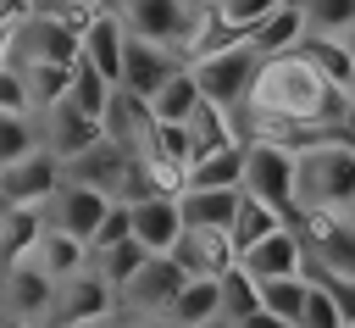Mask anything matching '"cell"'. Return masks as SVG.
<instances>
[{
    "label": "cell",
    "instance_id": "obj_1",
    "mask_svg": "<svg viewBox=\"0 0 355 328\" xmlns=\"http://www.w3.org/2000/svg\"><path fill=\"white\" fill-rule=\"evenodd\" d=\"M300 206L355 217V145H316L300 156Z\"/></svg>",
    "mask_w": 355,
    "mask_h": 328
},
{
    "label": "cell",
    "instance_id": "obj_2",
    "mask_svg": "<svg viewBox=\"0 0 355 328\" xmlns=\"http://www.w3.org/2000/svg\"><path fill=\"white\" fill-rule=\"evenodd\" d=\"M205 6L211 0H116L111 11H122L133 39L172 44L178 56H194V33L205 22Z\"/></svg>",
    "mask_w": 355,
    "mask_h": 328
},
{
    "label": "cell",
    "instance_id": "obj_3",
    "mask_svg": "<svg viewBox=\"0 0 355 328\" xmlns=\"http://www.w3.org/2000/svg\"><path fill=\"white\" fill-rule=\"evenodd\" d=\"M244 195L266 200L288 228H300V217H305V206H300V150H288V145H250Z\"/></svg>",
    "mask_w": 355,
    "mask_h": 328
},
{
    "label": "cell",
    "instance_id": "obj_4",
    "mask_svg": "<svg viewBox=\"0 0 355 328\" xmlns=\"http://www.w3.org/2000/svg\"><path fill=\"white\" fill-rule=\"evenodd\" d=\"M33 61H50V67H78L83 61V33L61 17H44L33 11L22 28L6 33V67H33Z\"/></svg>",
    "mask_w": 355,
    "mask_h": 328
},
{
    "label": "cell",
    "instance_id": "obj_5",
    "mask_svg": "<svg viewBox=\"0 0 355 328\" xmlns=\"http://www.w3.org/2000/svg\"><path fill=\"white\" fill-rule=\"evenodd\" d=\"M255 72H261V50L250 39H239L233 50H216V56H200L194 61V78H200V95L222 111H244L250 106V89H255Z\"/></svg>",
    "mask_w": 355,
    "mask_h": 328
},
{
    "label": "cell",
    "instance_id": "obj_6",
    "mask_svg": "<svg viewBox=\"0 0 355 328\" xmlns=\"http://www.w3.org/2000/svg\"><path fill=\"white\" fill-rule=\"evenodd\" d=\"M61 300V278L28 256V261H11L6 267V317L11 322H33V328H50V311Z\"/></svg>",
    "mask_w": 355,
    "mask_h": 328
},
{
    "label": "cell",
    "instance_id": "obj_7",
    "mask_svg": "<svg viewBox=\"0 0 355 328\" xmlns=\"http://www.w3.org/2000/svg\"><path fill=\"white\" fill-rule=\"evenodd\" d=\"M116 311H122V295L89 267V272H78V278L61 284V300H55V311H50V328H100V322L116 317Z\"/></svg>",
    "mask_w": 355,
    "mask_h": 328
},
{
    "label": "cell",
    "instance_id": "obj_8",
    "mask_svg": "<svg viewBox=\"0 0 355 328\" xmlns=\"http://www.w3.org/2000/svg\"><path fill=\"white\" fill-rule=\"evenodd\" d=\"M183 289H189V272H183L172 256H150L144 272L122 289V311H128V317H166Z\"/></svg>",
    "mask_w": 355,
    "mask_h": 328
},
{
    "label": "cell",
    "instance_id": "obj_9",
    "mask_svg": "<svg viewBox=\"0 0 355 328\" xmlns=\"http://www.w3.org/2000/svg\"><path fill=\"white\" fill-rule=\"evenodd\" d=\"M300 239L311 245V261L338 272V278H355V217H338V211H305L300 217Z\"/></svg>",
    "mask_w": 355,
    "mask_h": 328
},
{
    "label": "cell",
    "instance_id": "obj_10",
    "mask_svg": "<svg viewBox=\"0 0 355 328\" xmlns=\"http://www.w3.org/2000/svg\"><path fill=\"white\" fill-rule=\"evenodd\" d=\"M61 183H67V167H61V156H55L50 145L33 150L28 161H17V167L0 172V195H6V206H50V200L61 195Z\"/></svg>",
    "mask_w": 355,
    "mask_h": 328
},
{
    "label": "cell",
    "instance_id": "obj_11",
    "mask_svg": "<svg viewBox=\"0 0 355 328\" xmlns=\"http://www.w3.org/2000/svg\"><path fill=\"white\" fill-rule=\"evenodd\" d=\"M189 67V56H178L172 44H150V39H133L128 44V67H122V89L139 95V100H155L178 72Z\"/></svg>",
    "mask_w": 355,
    "mask_h": 328
},
{
    "label": "cell",
    "instance_id": "obj_12",
    "mask_svg": "<svg viewBox=\"0 0 355 328\" xmlns=\"http://www.w3.org/2000/svg\"><path fill=\"white\" fill-rule=\"evenodd\" d=\"M111 195L105 189H89V183H61V195L50 200V228H61V233H72V239H83V245H94V233H100V222L111 217Z\"/></svg>",
    "mask_w": 355,
    "mask_h": 328
},
{
    "label": "cell",
    "instance_id": "obj_13",
    "mask_svg": "<svg viewBox=\"0 0 355 328\" xmlns=\"http://www.w3.org/2000/svg\"><path fill=\"white\" fill-rule=\"evenodd\" d=\"M100 139H111V133H105V122H100V117H89V111H78L72 100H61V106H50V111H44V145L61 156V167H67V161H78V156H89Z\"/></svg>",
    "mask_w": 355,
    "mask_h": 328
},
{
    "label": "cell",
    "instance_id": "obj_14",
    "mask_svg": "<svg viewBox=\"0 0 355 328\" xmlns=\"http://www.w3.org/2000/svg\"><path fill=\"white\" fill-rule=\"evenodd\" d=\"M172 261L189 272V278H227L239 267V245L222 233V228H189L172 250Z\"/></svg>",
    "mask_w": 355,
    "mask_h": 328
},
{
    "label": "cell",
    "instance_id": "obj_15",
    "mask_svg": "<svg viewBox=\"0 0 355 328\" xmlns=\"http://www.w3.org/2000/svg\"><path fill=\"white\" fill-rule=\"evenodd\" d=\"M183 233H189V222H183V206H178L172 195H150V200L133 206V239H139L150 256H172Z\"/></svg>",
    "mask_w": 355,
    "mask_h": 328
},
{
    "label": "cell",
    "instance_id": "obj_16",
    "mask_svg": "<svg viewBox=\"0 0 355 328\" xmlns=\"http://www.w3.org/2000/svg\"><path fill=\"white\" fill-rule=\"evenodd\" d=\"M128 44H133V33H128V22H122V11H100L94 22H89V33H83V61L89 67H100L116 89H122V67H128Z\"/></svg>",
    "mask_w": 355,
    "mask_h": 328
},
{
    "label": "cell",
    "instance_id": "obj_17",
    "mask_svg": "<svg viewBox=\"0 0 355 328\" xmlns=\"http://www.w3.org/2000/svg\"><path fill=\"white\" fill-rule=\"evenodd\" d=\"M305 261H311V245L300 239V228H277L272 239H261L255 250L239 256V267L255 272L261 284L266 278H294V272H305Z\"/></svg>",
    "mask_w": 355,
    "mask_h": 328
},
{
    "label": "cell",
    "instance_id": "obj_18",
    "mask_svg": "<svg viewBox=\"0 0 355 328\" xmlns=\"http://www.w3.org/2000/svg\"><path fill=\"white\" fill-rule=\"evenodd\" d=\"M128 167H133V150H128V145H116V139H100L89 156L67 161V183H89V189H105V195L116 200V189H122Z\"/></svg>",
    "mask_w": 355,
    "mask_h": 328
},
{
    "label": "cell",
    "instance_id": "obj_19",
    "mask_svg": "<svg viewBox=\"0 0 355 328\" xmlns=\"http://www.w3.org/2000/svg\"><path fill=\"white\" fill-rule=\"evenodd\" d=\"M44 233H50V211L44 206H6V217H0V256H6V267L28 261L44 245Z\"/></svg>",
    "mask_w": 355,
    "mask_h": 328
},
{
    "label": "cell",
    "instance_id": "obj_20",
    "mask_svg": "<svg viewBox=\"0 0 355 328\" xmlns=\"http://www.w3.org/2000/svg\"><path fill=\"white\" fill-rule=\"evenodd\" d=\"M305 39H311V17H305V6H300V0L277 6V11L250 33V44H255L261 56H294Z\"/></svg>",
    "mask_w": 355,
    "mask_h": 328
},
{
    "label": "cell",
    "instance_id": "obj_21",
    "mask_svg": "<svg viewBox=\"0 0 355 328\" xmlns=\"http://www.w3.org/2000/svg\"><path fill=\"white\" fill-rule=\"evenodd\" d=\"M239 200H244V189H183V195H178L189 228H222V233L233 228Z\"/></svg>",
    "mask_w": 355,
    "mask_h": 328
},
{
    "label": "cell",
    "instance_id": "obj_22",
    "mask_svg": "<svg viewBox=\"0 0 355 328\" xmlns=\"http://www.w3.org/2000/svg\"><path fill=\"white\" fill-rule=\"evenodd\" d=\"M300 56L327 78V83H338V89H355V44L344 39V33H311L305 44H300Z\"/></svg>",
    "mask_w": 355,
    "mask_h": 328
},
{
    "label": "cell",
    "instance_id": "obj_23",
    "mask_svg": "<svg viewBox=\"0 0 355 328\" xmlns=\"http://www.w3.org/2000/svg\"><path fill=\"white\" fill-rule=\"evenodd\" d=\"M244 161H250V145H227V150H211L189 167V189H244Z\"/></svg>",
    "mask_w": 355,
    "mask_h": 328
},
{
    "label": "cell",
    "instance_id": "obj_24",
    "mask_svg": "<svg viewBox=\"0 0 355 328\" xmlns=\"http://www.w3.org/2000/svg\"><path fill=\"white\" fill-rule=\"evenodd\" d=\"M178 328H205L222 317V278H189V289L178 295V306L166 311Z\"/></svg>",
    "mask_w": 355,
    "mask_h": 328
},
{
    "label": "cell",
    "instance_id": "obj_25",
    "mask_svg": "<svg viewBox=\"0 0 355 328\" xmlns=\"http://www.w3.org/2000/svg\"><path fill=\"white\" fill-rule=\"evenodd\" d=\"M277 228H288V222H283L266 200L244 195V200H239V217H233V228H227V239H233V245H239V256H244V250H255L261 239H272Z\"/></svg>",
    "mask_w": 355,
    "mask_h": 328
},
{
    "label": "cell",
    "instance_id": "obj_26",
    "mask_svg": "<svg viewBox=\"0 0 355 328\" xmlns=\"http://www.w3.org/2000/svg\"><path fill=\"white\" fill-rule=\"evenodd\" d=\"M33 256H39V261H44V267H50V272H55L61 284L94 267V250H89L83 239H72V233H61V228H50V233H44V245H39Z\"/></svg>",
    "mask_w": 355,
    "mask_h": 328
},
{
    "label": "cell",
    "instance_id": "obj_27",
    "mask_svg": "<svg viewBox=\"0 0 355 328\" xmlns=\"http://www.w3.org/2000/svg\"><path fill=\"white\" fill-rule=\"evenodd\" d=\"M22 78H28V100H33V111L44 117L50 106H61V100L72 95L78 67H50V61H33V67H22Z\"/></svg>",
    "mask_w": 355,
    "mask_h": 328
},
{
    "label": "cell",
    "instance_id": "obj_28",
    "mask_svg": "<svg viewBox=\"0 0 355 328\" xmlns=\"http://www.w3.org/2000/svg\"><path fill=\"white\" fill-rule=\"evenodd\" d=\"M200 100H205V95H200V78H194V67H183V72L150 100V111H155V122H189V117L200 111Z\"/></svg>",
    "mask_w": 355,
    "mask_h": 328
},
{
    "label": "cell",
    "instance_id": "obj_29",
    "mask_svg": "<svg viewBox=\"0 0 355 328\" xmlns=\"http://www.w3.org/2000/svg\"><path fill=\"white\" fill-rule=\"evenodd\" d=\"M144 261H150V250H144L139 239H122V245H111V250H94V272H100L116 295L144 272Z\"/></svg>",
    "mask_w": 355,
    "mask_h": 328
},
{
    "label": "cell",
    "instance_id": "obj_30",
    "mask_svg": "<svg viewBox=\"0 0 355 328\" xmlns=\"http://www.w3.org/2000/svg\"><path fill=\"white\" fill-rule=\"evenodd\" d=\"M305 300H311V278H305V272H294V278H266V284H261V311H272V317H283V322H294V328H300V317H305Z\"/></svg>",
    "mask_w": 355,
    "mask_h": 328
},
{
    "label": "cell",
    "instance_id": "obj_31",
    "mask_svg": "<svg viewBox=\"0 0 355 328\" xmlns=\"http://www.w3.org/2000/svg\"><path fill=\"white\" fill-rule=\"evenodd\" d=\"M78 111H89V117H111V100H116V83L100 72V67H89V61H78V78H72V95H67Z\"/></svg>",
    "mask_w": 355,
    "mask_h": 328
},
{
    "label": "cell",
    "instance_id": "obj_32",
    "mask_svg": "<svg viewBox=\"0 0 355 328\" xmlns=\"http://www.w3.org/2000/svg\"><path fill=\"white\" fill-rule=\"evenodd\" d=\"M33 150H44V117H0V161L17 167Z\"/></svg>",
    "mask_w": 355,
    "mask_h": 328
},
{
    "label": "cell",
    "instance_id": "obj_33",
    "mask_svg": "<svg viewBox=\"0 0 355 328\" xmlns=\"http://www.w3.org/2000/svg\"><path fill=\"white\" fill-rule=\"evenodd\" d=\"M255 311H261V278L244 272V267H233V272L222 278V317L244 322V317H255Z\"/></svg>",
    "mask_w": 355,
    "mask_h": 328
},
{
    "label": "cell",
    "instance_id": "obj_34",
    "mask_svg": "<svg viewBox=\"0 0 355 328\" xmlns=\"http://www.w3.org/2000/svg\"><path fill=\"white\" fill-rule=\"evenodd\" d=\"M305 17H311V33H344L355 28V0H300Z\"/></svg>",
    "mask_w": 355,
    "mask_h": 328
},
{
    "label": "cell",
    "instance_id": "obj_35",
    "mask_svg": "<svg viewBox=\"0 0 355 328\" xmlns=\"http://www.w3.org/2000/svg\"><path fill=\"white\" fill-rule=\"evenodd\" d=\"M277 6H288V0H216L222 22H227V28H239L244 39H250V33H255V28H261V22H266Z\"/></svg>",
    "mask_w": 355,
    "mask_h": 328
},
{
    "label": "cell",
    "instance_id": "obj_36",
    "mask_svg": "<svg viewBox=\"0 0 355 328\" xmlns=\"http://www.w3.org/2000/svg\"><path fill=\"white\" fill-rule=\"evenodd\" d=\"M305 278H311V284H327V295L338 300L344 328H355V278H338V272H327V267H316V261H305Z\"/></svg>",
    "mask_w": 355,
    "mask_h": 328
},
{
    "label": "cell",
    "instance_id": "obj_37",
    "mask_svg": "<svg viewBox=\"0 0 355 328\" xmlns=\"http://www.w3.org/2000/svg\"><path fill=\"white\" fill-rule=\"evenodd\" d=\"M300 328H344V317H338V300L327 295V284H311V300H305V317H300Z\"/></svg>",
    "mask_w": 355,
    "mask_h": 328
},
{
    "label": "cell",
    "instance_id": "obj_38",
    "mask_svg": "<svg viewBox=\"0 0 355 328\" xmlns=\"http://www.w3.org/2000/svg\"><path fill=\"white\" fill-rule=\"evenodd\" d=\"M122 239H133V206H128V200L111 206V217L100 222V233H94L89 250H111V245H122Z\"/></svg>",
    "mask_w": 355,
    "mask_h": 328
},
{
    "label": "cell",
    "instance_id": "obj_39",
    "mask_svg": "<svg viewBox=\"0 0 355 328\" xmlns=\"http://www.w3.org/2000/svg\"><path fill=\"white\" fill-rule=\"evenodd\" d=\"M89 6H100V0H33V11H44V17H72V11H89Z\"/></svg>",
    "mask_w": 355,
    "mask_h": 328
},
{
    "label": "cell",
    "instance_id": "obj_40",
    "mask_svg": "<svg viewBox=\"0 0 355 328\" xmlns=\"http://www.w3.org/2000/svg\"><path fill=\"white\" fill-rule=\"evenodd\" d=\"M239 328H294V322H283V317H272V311H255V317H244Z\"/></svg>",
    "mask_w": 355,
    "mask_h": 328
},
{
    "label": "cell",
    "instance_id": "obj_41",
    "mask_svg": "<svg viewBox=\"0 0 355 328\" xmlns=\"http://www.w3.org/2000/svg\"><path fill=\"white\" fill-rule=\"evenodd\" d=\"M128 328H178L172 317H128Z\"/></svg>",
    "mask_w": 355,
    "mask_h": 328
},
{
    "label": "cell",
    "instance_id": "obj_42",
    "mask_svg": "<svg viewBox=\"0 0 355 328\" xmlns=\"http://www.w3.org/2000/svg\"><path fill=\"white\" fill-rule=\"evenodd\" d=\"M344 139L355 145V106H349V117H344Z\"/></svg>",
    "mask_w": 355,
    "mask_h": 328
},
{
    "label": "cell",
    "instance_id": "obj_43",
    "mask_svg": "<svg viewBox=\"0 0 355 328\" xmlns=\"http://www.w3.org/2000/svg\"><path fill=\"white\" fill-rule=\"evenodd\" d=\"M205 328H239V322H233V317H216V322H205Z\"/></svg>",
    "mask_w": 355,
    "mask_h": 328
},
{
    "label": "cell",
    "instance_id": "obj_44",
    "mask_svg": "<svg viewBox=\"0 0 355 328\" xmlns=\"http://www.w3.org/2000/svg\"><path fill=\"white\" fill-rule=\"evenodd\" d=\"M6 328H33V322H11V317H6Z\"/></svg>",
    "mask_w": 355,
    "mask_h": 328
},
{
    "label": "cell",
    "instance_id": "obj_45",
    "mask_svg": "<svg viewBox=\"0 0 355 328\" xmlns=\"http://www.w3.org/2000/svg\"><path fill=\"white\" fill-rule=\"evenodd\" d=\"M349 44H355V28H349Z\"/></svg>",
    "mask_w": 355,
    "mask_h": 328
}]
</instances>
